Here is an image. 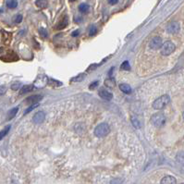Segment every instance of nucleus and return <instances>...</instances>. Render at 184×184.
<instances>
[{"label": "nucleus", "instance_id": "nucleus-29", "mask_svg": "<svg viewBox=\"0 0 184 184\" xmlns=\"http://www.w3.org/2000/svg\"><path fill=\"white\" fill-rule=\"evenodd\" d=\"M38 106H39L38 104H34V105H32V106H31V107H29L28 109H26V110H25V112H24V114H28L29 112H31V111H33V109H34L35 107H37Z\"/></svg>", "mask_w": 184, "mask_h": 184}, {"label": "nucleus", "instance_id": "nucleus-16", "mask_svg": "<svg viewBox=\"0 0 184 184\" xmlns=\"http://www.w3.org/2000/svg\"><path fill=\"white\" fill-rule=\"evenodd\" d=\"M120 91H122L123 93H125V94H130V93H131V88H130V86L128 85V84H126V83L120 84Z\"/></svg>", "mask_w": 184, "mask_h": 184}, {"label": "nucleus", "instance_id": "nucleus-32", "mask_svg": "<svg viewBox=\"0 0 184 184\" xmlns=\"http://www.w3.org/2000/svg\"><path fill=\"white\" fill-rule=\"evenodd\" d=\"M98 85V81H94V82H93L92 84H90V86H89V89H91V90H94L96 86Z\"/></svg>", "mask_w": 184, "mask_h": 184}, {"label": "nucleus", "instance_id": "nucleus-4", "mask_svg": "<svg viewBox=\"0 0 184 184\" xmlns=\"http://www.w3.org/2000/svg\"><path fill=\"white\" fill-rule=\"evenodd\" d=\"M176 49V46L174 45V43H172L171 41H167L165 43H163L160 50H161V54L163 56H169L171 55Z\"/></svg>", "mask_w": 184, "mask_h": 184}, {"label": "nucleus", "instance_id": "nucleus-24", "mask_svg": "<svg viewBox=\"0 0 184 184\" xmlns=\"http://www.w3.org/2000/svg\"><path fill=\"white\" fill-rule=\"evenodd\" d=\"M86 77V74H79L78 76H76L74 79H73V81H81L82 80H84V78Z\"/></svg>", "mask_w": 184, "mask_h": 184}, {"label": "nucleus", "instance_id": "nucleus-2", "mask_svg": "<svg viewBox=\"0 0 184 184\" xmlns=\"http://www.w3.org/2000/svg\"><path fill=\"white\" fill-rule=\"evenodd\" d=\"M110 132V127L107 123H100L94 129V135L98 138H103Z\"/></svg>", "mask_w": 184, "mask_h": 184}, {"label": "nucleus", "instance_id": "nucleus-1", "mask_svg": "<svg viewBox=\"0 0 184 184\" xmlns=\"http://www.w3.org/2000/svg\"><path fill=\"white\" fill-rule=\"evenodd\" d=\"M170 102V97L168 94H164L160 97H158L156 101H154L153 103V108L156 109V110H161L164 107H166L169 103Z\"/></svg>", "mask_w": 184, "mask_h": 184}, {"label": "nucleus", "instance_id": "nucleus-22", "mask_svg": "<svg viewBox=\"0 0 184 184\" xmlns=\"http://www.w3.org/2000/svg\"><path fill=\"white\" fill-rule=\"evenodd\" d=\"M48 84L52 85V86H55V87H59V86L62 85L61 82H59L56 80H53V79H48Z\"/></svg>", "mask_w": 184, "mask_h": 184}, {"label": "nucleus", "instance_id": "nucleus-25", "mask_svg": "<svg viewBox=\"0 0 184 184\" xmlns=\"http://www.w3.org/2000/svg\"><path fill=\"white\" fill-rule=\"evenodd\" d=\"M120 68L123 69V70H129L130 69V66H129V62L128 61H124L121 64V67H120Z\"/></svg>", "mask_w": 184, "mask_h": 184}, {"label": "nucleus", "instance_id": "nucleus-8", "mask_svg": "<svg viewBox=\"0 0 184 184\" xmlns=\"http://www.w3.org/2000/svg\"><path fill=\"white\" fill-rule=\"evenodd\" d=\"M47 83H48V78L46 76H44V75L39 76L36 79V81H34V85L37 86V87H40V88L46 86V84H47Z\"/></svg>", "mask_w": 184, "mask_h": 184}, {"label": "nucleus", "instance_id": "nucleus-12", "mask_svg": "<svg viewBox=\"0 0 184 184\" xmlns=\"http://www.w3.org/2000/svg\"><path fill=\"white\" fill-rule=\"evenodd\" d=\"M68 23V17H67V16H63V18L60 20V21L58 23V25H57L56 28H57L58 30H62V29H64V28L67 27Z\"/></svg>", "mask_w": 184, "mask_h": 184}, {"label": "nucleus", "instance_id": "nucleus-9", "mask_svg": "<svg viewBox=\"0 0 184 184\" xmlns=\"http://www.w3.org/2000/svg\"><path fill=\"white\" fill-rule=\"evenodd\" d=\"M98 94H99V96H100L101 98L105 99V100H111V99L113 98L112 94H111L110 92H108L107 90H106L105 88L100 89L99 92H98Z\"/></svg>", "mask_w": 184, "mask_h": 184}, {"label": "nucleus", "instance_id": "nucleus-13", "mask_svg": "<svg viewBox=\"0 0 184 184\" xmlns=\"http://www.w3.org/2000/svg\"><path fill=\"white\" fill-rule=\"evenodd\" d=\"M35 5L38 8L44 9V8H46L48 7V1L47 0H36Z\"/></svg>", "mask_w": 184, "mask_h": 184}, {"label": "nucleus", "instance_id": "nucleus-35", "mask_svg": "<svg viewBox=\"0 0 184 184\" xmlns=\"http://www.w3.org/2000/svg\"><path fill=\"white\" fill-rule=\"evenodd\" d=\"M79 33H80V31H79V30H77V31H75V32H73V33H72V36H78V35H79Z\"/></svg>", "mask_w": 184, "mask_h": 184}, {"label": "nucleus", "instance_id": "nucleus-38", "mask_svg": "<svg viewBox=\"0 0 184 184\" xmlns=\"http://www.w3.org/2000/svg\"><path fill=\"white\" fill-rule=\"evenodd\" d=\"M181 184H184V183H181Z\"/></svg>", "mask_w": 184, "mask_h": 184}, {"label": "nucleus", "instance_id": "nucleus-5", "mask_svg": "<svg viewBox=\"0 0 184 184\" xmlns=\"http://www.w3.org/2000/svg\"><path fill=\"white\" fill-rule=\"evenodd\" d=\"M163 45V40L161 37L159 36H155L151 39V41L149 42V46L151 49L153 50H157V49H160L161 46Z\"/></svg>", "mask_w": 184, "mask_h": 184}, {"label": "nucleus", "instance_id": "nucleus-17", "mask_svg": "<svg viewBox=\"0 0 184 184\" xmlns=\"http://www.w3.org/2000/svg\"><path fill=\"white\" fill-rule=\"evenodd\" d=\"M89 9H90V7L86 3H82L79 6V10L81 13H87L89 11Z\"/></svg>", "mask_w": 184, "mask_h": 184}, {"label": "nucleus", "instance_id": "nucleus-3", "mask_svg": "<svg viewBox=\"0 0 184 184\" xmlns=\"http://www.w3.org/2000/svg\"><path fill=\"white\" fill-rule=\"evenodd\" d=\"M151 123L156 128H161L166 123V117L163 113H156L151 117Z\"/></svg>", "mask_w": 184, "mask_h": 184}, {"label": "nucleus", "instance_id": "nucleus-10", "mask_svg": "<svg viewBox=\"0 0 184 184\" xmlns=\"http://www.w3.org/2000/svg\"><path fill=\"white\" fill-rule=\"evenodd\" d=\"M43 98L42 95H39V94H34V95H31L29 97H27L25 99L26 103L28 104H32V105H34V104H37L39 101H41Z\"/></svg>", "mask_w": 184, "mask_h": 184}, {"label": "nucleus", "instance_id": "nucleus-28", "mask_svg": "<svg viewBox=\"0 0 184 184\" xmlns=\"http://www.w3.org/2000/svg\"><path fill=\"white\" fill-rule=\"evenodd\" d=\"M110 184H123V180L120 178H115L110 182Z\"/></svg>", "mask_w": 184, "mask_h": 184}, {"label": "nucleus", "instance_id": "nucleus-20", "mask_svg": "<svg viewBox=\"0 0 184 184\" xmlns=\"http://www.w3.org/2000/svg\"><path fill=\"white\" fill-rule=\"evenodd\" d=\"M7 6L8 8H15L18 6V1L17 0H7Z\"/></svg>", "mask_w": 184, "mask_h": 184}, {"label": "nucleus", "instance_id": "nucleus-21", "mask_svg": "<svg viewBox=\"0 0 184 184\" xmlns=\"http://www.w3.org/2000/svg\"><path fill=\"white\" fill-rule=\"evenodd\" d=\"M9 129H10V126L8 125V126H7V127H5L1 131H0V140H2L7 133H8V131H9Z\"/></svg>", "mask_w": 184, "mask_h": 184}, {"label": "nucleus", "instance_id": "nucleus-37", "mask_svg": "<svg viewBox=\"0 0 184 184\" xmlns=\"http://www.w3.org/2000/svg\"><path fill=\"white\" fill-rule=\"evenodd\" d=\"M182 118H183V120H184V111H183V113H182Z\"/></svg>", "mask_w": 184, "mask_h": 184}, {"label": "nucleus", "instance_id": "nucleus-30", "mask_svg": "<svg viewBox=\"0 0 184 184\" xmlns=\"http://www.w3.org/2000/svg\"><path fill=\"white\" fill-rule=\"evenodd\" d=\"M39 33H40V34H41L42 36H44V37H46V36H47V32H46V30L45 28H40V29H39Z\"/></svg>", "mask_w": 184, "mask_h": 184}, {"label": "nucleus", "instance_id": "nucleus-26", "mask_svg": "<svg viewBox=\"0 0 184 184\" xmlns=\"http://www.w3.org/2000/svg\"><path fill=\"white\" fill-rule=\"evenodd\" d=\"M131 122H132V125H133L135 128H137V129L141 128V124H140L139 120H138L136 118H131Z\"/></svg>", "mask_w": 184, "mask_h": 184}, {"label": "nucleus", "instance_id": "nucleus-33", "mask_svg": "<svg viewBox=\"0 0 184 184\" xmlns=\"http://www.w3.org/2000/svg\"><path fill=\"white\" fill-rule=\"evenodd\" d=\"M21 20H22V16H21V15H18V16L16 17L15 21H16L17 23H20V22H21Z\"/></svg>", "mask_w": 184, "mask_h": 184}, {"label": "nucleus", "instance_id": "nucleus-36", "mask_svg": "<svg viewBox=\"0 0 184 184\" xmlns=\"http://www.w3.org/2000/svg\"><path fill=\"white\" fill-rule=\"evenodd\" d=\"M95 68H96V65H93V66H91L88 69H89V70H93V69H94Z\"/></svg>", "mask_w": 184, "mask_h": 184}, {"label": "nucleus", "instance_id": "nucleus-11", "mask_svg": "<svg viewBox=\"0 0 184 184\" xmlns=\"http://www.w3.org/2000/svg\"><path fill=\"white\" fill-rule=\"evenodd\" d=\"M160 184H177V180L173 176H166L161 180Z\"/></svg>", "mask_w": 184, "mask_h": 184}, {"label": "nucleus", "instance_id": "nucleus-31", "mask_svg": "<svg viewBox=\"0 0 184 184\" xmlns=\"http://www.w3.org/2000/svg\"><path fill=\"white\" fill-rule=\"evenodd\" d=\"M7 92V87L6 86H0V95L5 94Z\"/></svg>", "mask_w": 184, "mask_h": 184}, {"label": "nucleus", "instance_id": "nucleus-18", "mask_svg": "<svg viewBox=\"0 0 184 184\" xmlns=\"http://www.w3.org/2000/svg\"><path fill=\"white\" fill-rule=\"evenodd\" d=\"M176 160L178 163L184 166V152H179L176 156Z\"/></svg>", "mask_w": 184, "mask_h": 184}, {"label": "nucleus", "instance_id": "nucleus-14", "mask_svg": "<svg viewBox=\"0 0 184 184\" xmlns=\"http://www.w3.org/2000/svg\"><path fill=\"white\" fill-rule=\"evenodd\" d=\"M33 90V85H24V86L21 87L20 94H27V93L32 92Z\"/></svg>", "mask_w": 184, "mask_h": 184}, {"label": "nucleus", "instance_id": "nucleus-7", "mask_svg": "<svg viewBox=\"0 0 184 184\" xmlns=\"http://www.w3.org/2000/svg\"><path fill=\"white\" fill-rule=\"evenodd\" d=\"M45 120H46V114L44 111H38L33 117V122L35 124H41L45 121Z\"/></svg>", "mask_w": 184, "mask_h": 184}, {"label": "nucleus", "instance_id": "nucleus-15", "mask_svg": "<svg viewBox=\"0 0 184 184\" xmlns=\"http://www.w3.org/2000/svg\"><path fill=\"white\" fill-rule=\"evenodd\" d=\"M18 111H19V107H14V108L10 109V110L8 111V113H7V120H12V119L17 115Z\"/></svg>", "mask_w": 184, "mask_h": 184}, {"label": "nucleus", "instance_id": "nucleus-23", "mask_svg": "<svg viewBox=\"0 0 184 184\" xmlns=\"http://www.w3.org/2000/svg\"><path fill=\"white\" fill-rule=\"evenodd\" d=\"M96 33H97V28H96L94 25L91 26L90 29H89V34H90L91 36H94V35L96 34Z\"/></svg>", "mask_w": 184, "mask_h": 184}, {"label": "nucleus", "instance_id": "nucleus-19", "mask_svg": "<svg viewBox=\"0 0 184 184\" xmlns=\"http://www.w3.org/2000/svg\"><path fill=\"white\" fill-rule=\"evenodd\" d=\"M105 85L107 86V87H109V88H113V87L116 85V81H115L113 79L108 78V79H107V80L105 81Z\"/></svg>", "mask_w": 184, "mask_h": 184}, {"label": "nucleus", "instance_id": "nucleus-27", "mask_svg": "<svg viewBox=\"0 0 184 184\" xmlns=\"http://www.w3.org/2000/svg\"><path fill=\"white\" fill-rule=\"evenodd\" d=\"M20 86H21V83L19 82V81H17V82H14V83L11 85V89L14 90V91H17V90H19V89L20 88Z\"/></svg>", "mask_w": 184, "mask_h": 184}, {"label": "nucleus", "instance_id": "nucleus-34", "mask_svg": "<svg viewBox=\"0 0 184 184\" xmlns=\"http://www.w3.org/2000/svg\"><path fill=\"white\" fill-rule=\"evenodd\" d=\"M119 2V0H108V3L110 5H116Z\"/></svg>", "mask_w": 184, "mask_h": 184}, {"label": "nucleus", "instance_id": "nucleus-6", "mask_svg": "<svg viewBox=\"0 0 184 184\" xmlns=\"http://www.w3.org/2000/svg\"><path fill=\"white\" fill-rule=\"evenodd\" d=\"M180 29H181V26H180V23L178 21L169 22L167 26V32L169 33H171V34L178 33L180 32Z\"/></svg>", "mask_w": 184, "mask_h": 184}]
</instances>
